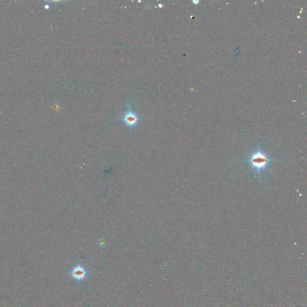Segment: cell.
<instances>
[{"label": "cell", "instance_id": "cell-1", "mask_svg": "<svg viewBox=\"0 0 307 307\" xmlns=\"http://www.w3.org/2000/svg\"><path fill=\"white\" fill-rule=\"evenodd\" d=\"M275 161H277V160L270 159L266 153L260 150V145L259 144L256 151L251 153L247 159H244L241 161L248 163L251 166L250 170H255L256 173L258 175L259 178L261 171L266 169L268 170V164H269L271 162Z\"/></svg>", "mask_w": 307, "mask_h": 307}, {"label": "cell", "instance_id": "cell-3", "mask_svg": "<svg viewBox=\"0 0 307 307\" xmlns=\"http://www.w3.org/2000/svg\"><path fill=\"white\" fill-rule=\"evenodd\" d=\"M72 274L74 278L80 280L85 278L86 272L83 268L80 266H78L73 269Z\"/></svg>", "mask_w": 307, "mask_h": 307}, {"label": "cell", "instance_id": "cell-2", "mask_svg": "<svg viewBox=\"0 0 307 307\" xmlns=\"http://www.w3.org/2000/svg\"><path fill=\"white\" fill-rule=\"evenodd\" d=\"M127 110L122 118L124 123L129 127H134L136 126L139 121L138 116L134 113L131 109V104L127 105Z\"/></svg>", "mask_w": 307, "mask_h": 307}]
</instances>
